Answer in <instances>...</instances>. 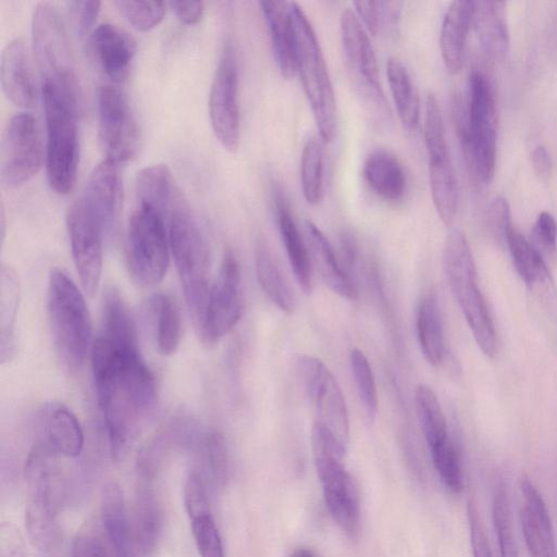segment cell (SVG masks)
Here are the masks:
<instances>
[{"instance_id":"34","label":"cell","mask_w":557,"mask_h":557,"mask_svg":"<svg viewBox=\"0 0 557 557\" xmlns=\"http://www.w3.org/2000/svg\"><path fill=\"white\" fill-rule=\"evenodd\" d=\"M276 221L294 277L301 289L309 293L312 286V263L308 245L302 239L289 207L281 195L276 197Z\"/></svg>"},{"instance_id":"25","label":"cell","mask_w":557,"mask_h":557,"mask_svg":"<svg viewBox=\"0 0 557 557\" xmlns=\"http://www.w3.org/2000/svg\"><path fill=\"white\" fill-rule=\"evenodd\" d=\"M40 437L59 457L76 458L84 448V433L76 416L65 406L51 404L39 416Z\"/></svg>"},{"instance_id":"57","label":"cell","mask_w":557,"mask_h":557,"mask_svg":"<svg viewBox=\"0 0 557 557\" xmlns=\"http://www.w3.org/2000/svg\"><path fill=\"white\" fill-rule=\"evenodd\" d=\"M531 162L535 173L542 180H547L553 170L549 151L543 145L536 146L531 152Z\"/></svg>"},{"instance_id":"26","label":"cell","mask_w":557,"mask_h":557,"mask_svg":"<svg viewBox=\"0 0 557 557\" xmlns=\"http://www.w3.org/2000/svg\"><path fill=\"white\" fill-rule=\"evenodd\" d=\"M259 4L269 28L277 69L284 78H292L297 71L290 2L264 0Z\"/></svg>"},{"instance_id":"20","label":"cell","mask_w":557,"mask_h":557,"mask_svg":"<svg viewBox=\"0 0 557 557\" xmlns=\"http://www.w3.org/2000/svg\"><path fill=\"white\" fill-rule=\"evenodd\" d=\"M90 55L110 84H121L128 76L136 54L135 38L113 23H101L88 36Z\"/></svg>"},{"instance_id":"46","label":"cell","mask_w":557,"mask_h":557,"mask_svg":"<svg viewBox=\"0 0 557 557\" xmlns=\"http://www.w3.org/2000/svg\"><path fill=\"white\" fill-rule=\"evenodd\" d=\"M114 4L128 23L139 30L153 28L165 13L163 1H116Z\"/></svg>"},{"instance_id":"36","label":"cell","mask_w":557,"mask_h":557,"mask_svg":"<svg viewBox=\"0 0 557 557\" xmlns=\"http://www.w3.org/2000/svg\"><path fill=\"white\" fill-rule=\"evenodd\" d=\"M386 74L400 123L406 129H416L420 121V100L408 69L398 58L391 57Z\"/></svg>"},{"instance_id":"49","label":"cell","mask_w":557,"mask_h":557,"mask_svg":"<svg viewBox=\"0 0 557 557\" xmlns=\"http://www.w3.org/2000/svg\"><path fill=\"white\" fill-rule=\"evenodd\" d=\"M530 243L546 262L555 257L557 250V222L549 212L543 211L536 216Z\"/></svg>"},{"instance_id":"50","label":"cell","mask_w":557,"mask_h":557,"mask_svg":"<svg viewBox=\"0 0 557 557\" xmlns=\"http://www.w3.org/2000/svg\"><path fill=\"white\" fill-rule=\"evenodd\" d=\"M71 553L72 557H113L103 533L90 525L76 534Z\"/></svg>"},{"instance_id":"53","label":"cell","mask_w":557,"mask_h":557,"mask_svg":"<svg viewBox=\"0 0 557 557\" xmlns=\"http://www.w3.org/2000/svg\"><path fill=\"white\" fill-rule=\"evenodd\" d=\"M468 519L472 556L493 557L485 528L483 525L476 504L473 500H470L468 504Z\"/></svg>"},{"instance_id":"30","label":"cell","mask_w":557,"mask_h":557,"mask_svg":"<svg viewBox=\"0 0 557 557\" xmlns=\"http://www.w3.org/2000/svg\"><path fill=\"white\" fill-rule=\"evenodd\" d=\"M100 520L113 557H132V527L123 491L115 482H108L102 487Z\"/></svg>"},{"instance_id":"3","label":"cell","mask_w":557,"mask_h":557,"mask_svg":"<svg viewBox=\"0 0 557 557\" xmlns=\"http://www.w3.org/2000/svg\"><path fill=\"white\" fill-rule=\"evenodd\" d=\"M59 456L37 441L25 462L27 487L25 523L32 543L50 550L59 540L57 517L63 504L65 483L58 463Z\"/></svg>"},{"instance_id":"22","label":"cell","mask_w":557,"mask_h":557,"mask_svg":"<svg viewBox=\"0 0 557 557\" xmlns=\"http://www.w3.org/2000/svg\"><path fill=\"white\" fill-rule=\"evenodd\" d=\"M83 200L104 232L115 226L123 203V182L119 163L106 159L94 168Z\"/></svg>"},{"instance_id":"21","label":"cell","mask_w":557,"mask_h":557,"mask_svg":"<svg viewBox=\"0 0 557 557\" xmlns=\"http://www.w3.org/2000/svg\"><path fill=\"white\" fill-rule=\"evenodd\" d=\"M520 524L531 557H557L554 530L546 504L528 476L519 483Z\"/></svg>"},{"instance_id":"13","label":"cell","mask_w":557,"mask_h":557,"mask_svg":"<svg viewBox=\"0 0 557 557\" xmlns=\"http://www.w3.org/2000/svg\"><path fill=\"white\" fill-rule=\"evenodd\" d=\"M423 136L433 205L442 222L450 225L457 213L458 187L441 109L432 94H429L425 100Z\"/></svg>"},{"instance_id":"38","label":"cell","mask_w":557,"mask_h":557,"mask_svg":"<svg viewBox=\"0 0 557 557\" xmlns=\"http://www.w3.org/2000/svg\"><path fill=\"white\" fill-rule=\"evenodd\" d=\"M417 336L426 361L436 367L445 356L443 322L437 297L429 293L421 300L417 313Z\"/></svg>"},{"instance_id":"44","label":"cell","mask_w":557,"mask_h":557,"mask_svg":"<svg viewBox=\"0 0 557 557\" xmlns=\"http://www.w3.org/2000/svg\"><path fill=\"white\" fill-rule=\"evenodd\" d=\"M349 361L362 410L367 420L373 422L377 413V392L371 366L360 349L350 351Z\"/></svg>"},{"instance_id":"1","label":"cell","mask_w":557,"mask_h":557,"mask_svg":"<svg viewBox=\"0 0 557 557\" xmlns=\"http://www.w3.org/2000/svg\"><path fill=\"white\" fill-rule=\"evenodd\" d=\"M91 367L109 453L117 459L153 407L154 377L140 356L138 342L102 333L91 345Z\"/></svg>"},{"instance_id":"19","label":"cell","mask_w":557,"mask_h":557,"mask_svg":"<svg viewBox=\"0 0 557 557\" xmlns=\"http://www.w3.org/2000/svg\"><path fill=\"white\" fill-rule=\"evenodd\" d=\"M66 230L82 287L87 295L92 296L97 292L101 278L104 230L89 211L83 198L69 207Z\"/></svg>"},{"instance_id":"2","label":"cell","mask_w":557,"mask_h":557,"mask_svg":"<svg viewBox=\"0 0 557 557\" xmlns=\"http://www.w3.org/2000/svg\"><path fill=\"white\" fill-rule=\"evenodd\" d=\"M455 104L456 125L465 160L472 178L488 184L495 171L497 110L493 86L480 71L469 79L467 108Z\"/></svg>"},{"instance_id":"58","label":"cell","mask_w":557,"mask_h":557,"mask_svg":"<svg viewBox=\"0 0 557 557\" xmlns=\"http://www.w3.org/2000/svg\"><path fill=\"white\" fill-rule=\"evenodd\" d=\"M290 557H315L313 553L306 547H297Z\"/></svg>"},{"instance_id":"47","label":"cell","mask_w":557,"mask_h":557,"mask_svg":"<svg viewBox=\"0 0 557 557\" xmlns=\"http://www.w3.org/2000/svg\"><path fill=\"white\" fill-rule=\"evenodd\" d=\"M189 520L200 557H224L221 536L212 512H207Z\"/></svg>"},{"instance_id":"55","label":"cell","mask_w":557,"mask_h":557,"mask_svg":"<svg viewBox=\"0 0 557 557\" xmlns=\"http://www.w3.org/2000/svg\"><path fill=\"white\" fill-rule=\"evenodd\" d=\"M0 557H27L22 534L10 522H3L0 527Z\"/></svg>"},{"instance_id":"11","label":"cell","mask_w":557,"mask_h":557,"mask_svg":"<svg viewBox=\"0 0 557 557\" xmlns=\"http://www.w3.org/2000/svg\"><path fill=\"white\" fill-rule=\"evenodd\" d=\"M169 233L163 218L138 206L127 225L126 262L132 277L143 286L160 283L170 259Z\"/></svg>"},{"instance_id":"17","label":"cell","mask_w":557,"mask_h":557,"mask_svg":"<svg viewBox=\"0 0 557 557\" xmlns=\"http://www.w3.org/2000/svg\"><path fill=\"white\" fill-rule=\"evenodd\" d=\"M298 369L315 412V423L344 448L349 444V419L341 387L330 369L318 358L300 356Z\"/></svg>"},{"instance_id":"23","label":"cell","mask_w":557,"mask_h":557,"mask_svg":"<svg viewBox=\"0 0 557 557\" xmlns=\"http://www.w3.org/2000/svg\"><path fill=\"white\" fill-rule=\"evenodd\" d=\"M156 470L136 466V494L134 504V537L138 549L151 553L158 543L162 516L154 491Z\"/></svg>"},{"instance_id":"54","label":"cell","mask_w":557,"mask_h":557,"mask_svg":"<svg viewBox=\"0 0 557 557\" xmlns=\"http://www.w3.org/2000/svg\"><path fill=\"white\" fill-rule=\"evenodd\" d=\"M510 208L504 197L493 200L488 209L487 226L490 234L497 242L506 240L507 232L511 226Z\"/></svg>"},{"instance_id":"15","label":"cell","mask_w":557,"mask_h":557,"mask_svg":"<svg viewBox=\"0 0 557 557\" xmlns=\"http://www.w3.org/2000/svg\"><path fill=\"white\" fill-rule=\"evenodd\" d=\"M0 156V178L8 188L26 183L40 170L46 153L39 123L32 113L18 112L10 119Z\"/></svg>"},{"instance_id":"9","label":"cell","mask_w":557,"mask_h":557,"mask_svg":"<svg viewBox=\"0 0 557 557\" xmlns=\"http://www.w3.org/2000/svg\"><path fill=\"white\" fill-rule=\"evenodd\" d=\"M311 446L325 506L336 524L355 537L361 512L357 486L344 463L347 449L317 423L311 431Z\"/></svg>"},{"instance_id":"24","label":"cell","mask_w":557,"mask_h":557,"mask_svg":"<svg viewBox=\"0 0 557 557\" xmlns=\"http://www.w3.org/2000/svg\"><path fill=\"white\" fill-rule=\"evenodd\" d=\"M0 79L3 92L15 106L32 108L37 100V86L25 42L9 41L2 50Z\"/></svg>"},{"instance_id":"42","label":"cell","mask_w":557,"mask_h":557,"mask_svg":"<svg viewBox=\"0 0 557 557\" xmlns=\"http://www.w3.org/2000/svg\"><path fill=\"white\" fill-rule=\"evenodd\" d=\"M301 189L309 205L323 198V153L319 141L310 138L304 145L300 158Z\"/></svg>"},{"instance_id":"39","label":"cell","mask_w":557,"mask_h":557,"mask_svg":"<svg viewBox=\"0 0 557 557\" xmlns=\"http://www.w3.org/2000/svg\"><path fill=\"white\" fill-rule=\"evenodd\" d=\"M255 265L258 282L269 299L282 311L292 312L295 309L293 289L263 243L257 245Z\"/></svg>"},{"instance_id":"5","label":"cell","mask_w":557,"mask_h":557,"mask_svg":"<svg viewBox=\"0 0 557 557\" xmlns=\"http://www.w3.org/2000/svg\"><path fill=\"white\" fill-rule=\"evenodd\" d=\"M165 223L186 304L198 326L212 285L208 240L186 199L174 208Z\"/></svg>"},{"instance_id":"45","label":"cell","mask_w":557,"mask_h":557,"mask_svg":"<svg viewBox=\"0 0 557 557\" xmlns=\"http://www.w3.org/2000/svg\"><path fill=\"white\" fill-rule=\"evenodd\" d=\"M431 451L433 465L443 484L451 493H460L463 487V476L459 451L449 440Z\"/></svg>"},{"instance_id":"8","label":"cell","mask_w":557,"mask_h":557,"mask_svg":"<svg viewBox=\"0 0 557 557\" xmlns=\"http://www.w3.org/2000/svg\"><path fill=\"white\" fill-rule=\"evenodd\" d=\"M443 267L472 335L486 356L496 350V334L492 317L478 286L475 263L466 236L453 230L443 249Z\"/></svg>"},{"instance_id":"52","label":"cell","mask_w":557,"mask_h":557,"mask_svg":"<svg viewBox=\"0 0 557 557\" xmlns=\"http://www.w3.org/2000/svg\"><path fill=\"white\" fill-rule=\"evenodd\" d=\"M355 8L357 16L360 17L362 24L371 35L375 36L381 29V24H391L388 2L386 1H356Z\"/></svg>"},{"instance_id":"43","label":"cell","mask_w":557,"mask_h":557,"mask_svg":"<svg viewBox=\"0 0 557 557\" xmlns=\"http://www.w3.org/2000/svg\"><path fill=\"white\" fill-rule=\"evenodd\" d=\"M492 521L500 557H519L507 491L503 484L495 488L492 502Z\"/></svg>"},{"instance_id":"33","label":"cell","mask_w":557,"mask_h":557,"mask_svg":"<svg viewBox=\"0 0 557 557\" xmlns=\"http://www.w3.org/2000/svg\"><path fill=\"white\" fill-rule=\"evenodd\" d=\"M363 180L380 198L397 201L407 188V176L401 162L392 152L384 149L371 151L362 166Z\"/></svg>"},{"instance_id":"14","label":"cell","mask_w":557,"mask_h":557,"mask_svg":"<svg viewBox=\"0 0 557 557\" xmlns=\"http://www.w3.org/2000/svg\"><path fill=\"white\" fill-rule=\"evenodd\" d=\"M98 137L106 159L116 163L132 160L140 146V129L125 92L104 83L97 95Z\"/></svg>"},{"instance_id":"18","label":"cell","mask_w":557,"mask_h":557,"mask_svg":"<svg viewBox=\"0 0 557 557\" xmlns=\"http://www.w3.org/2000/svg\"><path fill=\"white\" fill-rule=\"evenodd\" d=\"M238 85L236 53L232 45H226L211 83L209 115L216 139L230 152L237 150L240 138Z\"/></svg>"},{"instance_id":"4","label":"cell","mask_w":557,"mask_h":557,"mask_svg":"<svg viewBox=\"0 0 557 557\" xmlns=\"http://www.w3.org/2000/svg\"><path fill=\"white\" fill-rule=\"evenodd\" d=\"M47 143L46 169L50 187L70 193L76 181L79 145L77 128L78 92L42 83Z\"/></svg>"},{"instance_id":"6","label":"cell","mask_w":557,"mask_h":557,"mask_svg":"<svg viewBox=\"0 0 557 557\" xmlns=\"http://www.w3.org/2000/svg\"><path fill=\"white\" fill-rule=\"evenodd\" d=\"M48 313L60 360L70 371L81 370L91 344L90 317L83 294L58 268L49 275Z\"/></svg>"},{"instance_id":"32","label":"cell","mask_w":557,"mask_h":557,"mask_svg":"<svg viewBox=\"0 0 557 557\" xmlns=\"http://www.w3.org/2000/svg\"><path fill=\"white\" fill-rule=\"evenodd\" d=\"M305 230L311 263L318 269L325 285L341 297L356 299L358 292L327 238L311 221H306Z\"/></svg>"},{"instance_id":"40","label":"cell","mask_w":557,"mask_h":557,"mask_svg":"<svg viewBox=\"0 0 557 557\" xmlns=\"http://www.w3.org/2000/svg\"><path fill=\"white\" fill-rule=\"evenodd\" d=\"M193 466L207 484L223 485L228 476V451L221 432L205 434L197 444L196 460Z\"/></svg>"},{"instance_id":"27","label":"cell","mask_w":557,"mask_h":557,"mask_svg":"<svg viewBox=\"0 0 557 557\" xmlns=\"http://www.w3.org/2000/svg\"><path fill=\"white\" fill-rule=\"evenodd\" d=\"M512 262L529 288L545 301H552L555 288L547 262L532 244L512 225L506 236Z\"/></svg>"},{"instance_id":"10","label":"cell","mask_w":557,"mask_h":557,"mask_svg":"<svg viewBox=\"0 0 557 557\" xmlns=\"http://www.w3.org/2000/svg\"><path fill=\"white\" fill-rule=\"evenodd\" d=\"M32 42L42 83L78 91L66 25L54 3L38 2L34 8Z\"/></svg>"},{"instance_id":"41","label":"cell","mask_w":557,"mask_h":557,"mask_svg":"<svg viewBox=\"0 0 557 557\" xmlns=\"http://www.w3.org/2000/svg\"><path fill=\"white\" fill-rule=\"evenodd\" d=\"M414 405L421 430L430 450L448 442L446 418L434 391L420 384L414 389Z\"/></svg>"},{"instance_id":"16","label":"cell","mask_w":557,"mask_h":557,"mask_svg":"<svg viewBox=\"0 0 557 557\" xmlns=\"http://www.w3.org/2000/svg\"><path fill=\"white\" fill-rule=\"evenodd\" d=\"M240 290L239 264L234 252L228 249L223 256L202 319L197 326L203 345H215L237 324L243 310Z\"/></svg>"},{"instance_id":"37","label":"cell","mask_w":557,"mask_h":557,"mask_svg":"<svg viewBox=\"0 0 557 557\" xmlns=\"http://www.w3.org/2000/svg\"><path fill=\"white\" fill-rule=\"evenodd\" d=\"M154 338L159 351L173 355L182 339V318L177 304L165 293H157L148 301Z\"/></svg>"},{"instance_id":"7","label":"cell","mask_w":557,"mask_h":557,"mask_svg":"<svg viewBox=\"0 0 557 557\" xmlns=\"http://www.w3.org/2000/svg\"><path fill=\"white\" fill-rule=\"evenodd\" d=\"M296 46V71L309 102L319 135L330 143L336 132V100L317 34L302 9L290 2Z\"/></svg>"},{"instance_id":"51","label":"cell","mask_w":557,"mask_h":557,"mask_svg":"<svg viewBox=\"0 0 557 557\" xmlns=\"http://www.w3.org/2000/svg\"><path fill=\"white\" fill-rule=\"evenodd\" d=\"M66 5L70 18L78 36H89L99 14L101 2L97 0H74L69 1Z\"/></svg>"},{"instance_id":"28","label":"cell","mask_w":557,"mask_h":557,"mask_svg":"<svg viewBox=\"0 0 557 557\" xmlns=\"http://www.w3.org/2000/svg\"><path fill=\"white\" fill-rule=\"evenodd\" d=\"M472 26L484 57L493 63L502 61L509 49L506 2L474 1Z\"/></svg>"},{"instance_id":"48","label":"cell","mask_w":557,"mask_h":557,"mask_svg":"<svg viewBox=\"0 0 557 557\" xmlns=\"http://www.w3.org/2000/svg\"><path fill=\"white\" fill-rule=\"evenodd\" d=\"M184 505L189 519L211 512L208 484L194 467L185 480Z\"/></svg>"},{"instance_id":"35","label":"cell","mask_w":557,"mask_h":557,"mask_svg":"<svg viewBox=\"0 0 557 557\" xmlns=\"http://www.w3.org/2000/svg\"><path fill=\"white\" fill-rule=\"evenodd\" d=\"M20 302V283L15 271L5 264L0 269V362L15 358L17 342L15 319Z\"/></svg>"},{"instance_id":"12","label":"cell","mask_w":557,"mask_h":557,"mask_svg":"<svg viewBox=\"0 0 557 557\" xmlns=\"http://www.w3.org/2000/svg\"><path fill=\"white\" fill-rule=\"evenodd\" d=\"M345 62L352 88L361 102L375 116H389L379 74L376 57L361 21L350 9H345L339 20Z\"/></svg>"},{"instance_id":"56","label":"cell","mask_w":557,"mask_h":557,"mask_svg":"<svg viewBox=\"0 0 557 557\" xmlns=\"http://www.w3.org/2000/svg\"><path fill=\"white\" fill-rule=\"evenodd\" d=\"M170 4L177 18L187 25L199 22L203 15L205 3L202 1H172Z\"/></svg>"},{"instance_id":"31","label":"cell","mask_w":557,"mask_h":557,"mask_svg":"<svg viewBox=\"0 0 557 557\" xmlns=\"http://www.w3.org/2000/svg\"><path fill=\"white\" fill-rule=\"evenodd\" d=\"M135 189L139 206L152 209L164 221L186 199L171 171L163 164L146 166L138 172Z\"/></svg>"},{"instance_id":"29","label":"cell","mask_w":557,"mask_h":557,"mask_svg":"<svg viewBox=\"0 0 557 557\" xmlns=\"http://www.w3.org/2000/svg\"><path fill=\"white\" fill-rule=\"evenodd\" d=\"M474 1L456 0L447 8L440 33L443 62L450 74L462 67L469 30L472 26Z\"/></svg>"}]
</instances>
